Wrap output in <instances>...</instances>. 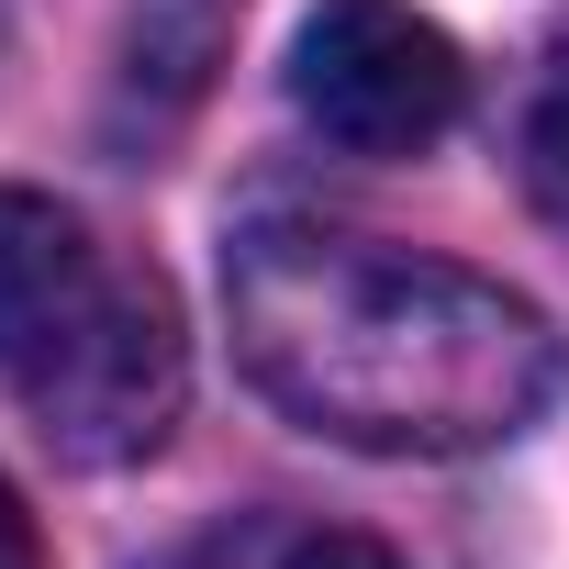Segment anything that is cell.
<instances>
[{
    "label": "cell",
    "mask_w": 569,
    "mask_h": 569,
    "mask_svg": "<svg viewBox=\"0 0 569 569\" xmlns=\"http://www.w3.org/2000/svg\"><path fill=\"white\" fill-rule=\"evenodd\" d=\"M34 436L68 458V469H134L179 436L190 413V336H179V302H168V279L157 268H112V291L101 313L34 369L12 380Z\"/></svg>",
    "instance_id": "obj_2"
},
{
    "label": "cell",
    "mask_w": 569,
    "mask_h": 569,
    "mask_svg": "<svg viewBox=\"0 0 569 569\" xmlns=\"http://www.w3.org/2000/svg\"><path fill=\"white\" fill-rule=\"evenodd\" d=\"M291 101L347 157H425L458 123L469 68H458V46L425 12H402V0H325V12L291 34Z\"/></svg>",
    "instance_id": "obj_3"
},
{
    "label": "cell",
    "mask_w": 569,
    "mask_h": 569,
    "mask_svg": "<svg viewBox=\"0 0 569 569\" xmlns=\"http://www.w3.org/2000/svg\"><path fill=\"white\" fill-rule=\"evenodd\" d=\"M291 569H402L380 536H313V547H291Z\"/></svg>",
    "instance_id": "obj_7"
},
{
    "label": "cell",
    "mask_w": 569,
    "mask_h": 569,
    "mask_svg": "<svg viewBox=\"0 0 569 569\" xmlns=\"http://www.w3.org/2000/svg\"><path fill=\"white\" fill-rule=\"evenodd\" d=\"M112 291L101 234L46 201V190H0V380H34Z\"/></svg>",
    "instance_id": "obj_4"
},
{
    "label": "cell",
    "mask_w": 569,
    "mask_h": 569,
    "mask_svg": "<svg viewBox=\"0 0 569 569\" xmlns=\"http://www.w3.org/2000/svg\"><path fill=\"white\" fill-rule=\"evenodd\" d=\"M0 569H46V536H34V513H23L12 480H0Z\"/></svg>",
    "instance_id": "obj_8"
},
{
    "label": "cell",
    "mask_w": 569,
    "mask_h": 569,
    "mask_svg": "<svg viewBox=\"0 0 569 569\" xmlns=\"http://www.w3.org/2000/svg\"><path fill=\"white\" fill-rule=\"evenodd\" d=\"M513 179L547 223H569V23L536 46V79H525V112H513Z\"/></svg>",
    "instance_id": "obj_6"
},
{
    "label": "cell",
    "mask_w": 569,
    "mask_h": 569,
    "mask_svg": "<svg viewBox=\"0 0 569 569\" xmlns=\"http://www.w3.org/2000/svg\"><path fill=\"white\" fill-rule=\"evenodd\" d=\"M223 313L246 380L302 436L369 458H480L558 402V325L480 268L268 212L223 257Z\"/></svg>",
    "instance_id": "obj_1"
},
{
    "label": "cell",
    "mask_w": 569,
    "mask_h": 569,
    "mask_svg": "<svg viewBox=\"0 0 569 569\" xmlns=\"http://www.w3.org/2000/svg\"><path fill=\"white\" fill-rule=\"evenodd\" d=\"M234 12H246V0H146V12H134L123 101H146V134H157V123H179V112L201 101V79H212V57H223Z\"/></svg>",
    "instance_id": "obj_5"
}]
</instances>
